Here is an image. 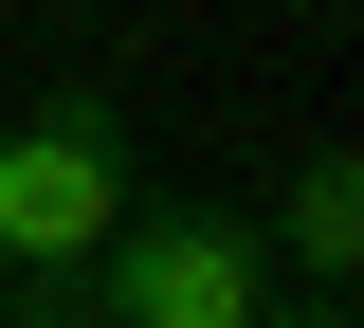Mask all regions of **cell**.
Masks as SVG:
<instances>
[{
    "instance_id": "obj_3",
    "label": "cell",
    "mask_w": 364,
    "mask_h": 328,
    "mask_svg": "<svg viewBox=\"0 0 364 328\" xmlns=\"http://www.w3.org/2000/svg\"><path fill=\"white\" fill-rule=\"evenodd\" d=\"M346 274H364V164L310 146V164L273 183V292H346Z\"/></svg>"
},
{
    "instance_id": "obj_4",
    "label": "cell",
    "mask_w": 364,
    "mask_h": 328,
    "mask_svg": "<svg viewBox=\"0 0 364 328\" xmlns=\"http://www.w3.org/2000/svg\"><path fill=\"white\" fill-rule=\"evenodd\" d=\"M255 328H364V310H346V292H273Z\"/></svg>"
},
{
    "instance_id": "obj_1",
    "label": "cell",
    "mask_w": 364,
    "mask_h": 328,
    "mask_svg": "<svg viewBox=\"0 0 364 328\" xmlns=\"http://www.w3.org/2000/svg\"><path fill=\"white\" fill-rule=\"evenodd\" d=\"M128 110L109 92H37L0 110V292H91L109 219H128Z\"/></svg>"
},
{
    "instance_id": "obj_5",
    "label": "cell",
    "mask_w": 364,
    "mask_h": 328,
    "mask_svg": "<svg viewBox=\"0 0 364 328\" xmlns=\"http://www.w3.org/2000/svg\"><path fill=\"white\" fill-rule=\"evenodd\" d=\"M291 18H328V0H291Z\"/></svg>"
},
{
    "instance_id": "obj_2",
    "label": "cell",
    "mask_w": 364,
    "mask_h": 328,
    "mask_svg": "<svg viewBox=\"0 0 364 328\" xmlns=\"http://www.w3.org/2000/svg\"><path fill=\"white\" fill-rule=\"evenodd\" d=\"M255 310H273L255 201H128L91 255V328H255Z\"/></svg>"
}]
</instances>
